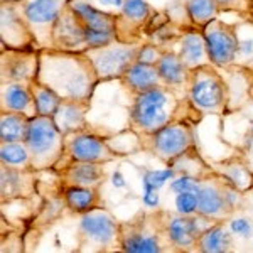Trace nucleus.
<instances>
[{"instance_id": "obj_4", "label": "nucleus", "mask_w": 253, "mask_h": 253, "mask_svg": "<svg viewBox=\"0 0 253 253\" xmlns=\"http://www.w3.org/2000/svg\"><path fill=\"white\" fill-rule=\"evenodd\" d=\"M201 118H196V115L189 117L187 112L182 113L181 117L162 126L157 132L138 137V147H140V150L156 157L162 164L172 166L177 159L196 149L194 125Z\"/></svg>"}, {"instance_id": "obj_3", "label": "nucleus", "mask_w": 253, "mask_h": 253, "mask_svg": "<svg viewBox=\"0 0 253 253\" xmlns=\"http://www.w3.org/2000/svg\"><path fill=\"white\" fill-rule=\"evenodd\" d=\"M120 252L166 253L175 252L167 235L166 210L138 211L128 221H120Z\"/></svg>"}, {"instance_id": "obj_20", "label": "nucleus", "mask_w": 253, "mask_h": 253, "mask_svg": "<svg viewBox=\"0 0 253 253\" xmlns=\"http://www.w3.org/2000/svg\"><path fill=\"white\" fill-rule=\"evenodd\" d=\"M36 170H15L0 166V199L2 203L27 199L36 191Z\"/></svg>"}, {"instance_id": "obj_12", "label": "nucleus", "mask_w": 253, "mask_h": 253, "mask_svg": "<svg viewBox=\"0 0 253 253\" xmlns=\"http://www.w3.org/2000/svg\"><path fill=\"white\" fill-rule=\"evenodd\" d=\"M0 47L41 49L24 14V3H0Z\"/></svg>"}, {"instance_id": "obj_25", "label": "nucleus", "mask_w": 253, "mask_h": 253, "mask_svg": "<svg viewBox=\"0 0 253 253\" xmlns=\"http://www.w3.org/2000/svg\"><path fill=\"white\" fill-rule=\"evenodd\" d=\"M235 250V240L226 223H214L198 236L194 252L198 253H228Z\"/></svg>"}, {"instance_id": "obj_15", "label": "nucleus", "mask_w": 253, "mask_h": 253, "mask_svg": "<svg viewBox=\"0 0 253 253\" xmlns=\"http://www.w3.org/2000/svg\"><path fill=\"white\" fill-rule=\"evenodd\" d=\"M213 219H208L201 214H181L166 211L167 235L175 248V252H194L198 236L213 226Z\"/></svg>"}, {"instance_id": "obj_34", "label": "nucleus", "mask_w": 253, "mask_h": 253, "mask_svg": "<svg viewBox=\"0 0 253 253\" xmlns=\"http://www.w3.org/2000/svg\"><path fill=\"white\" fill-rule=\"evenodd\" d=\"M164 52H166V46H162V44L142 42L140 52H138V61L149 63V64H157Z\"/></svg>"}, {"instance_id": "obj_37", "label": "nucleus", "mask_w": 253, "mask_h": 253, "mask_svg": "<svg viewBox=\"0 0 253 253\" xmlns=\"http://www.w3.org/2000/svg\"><path fill=\"white\" fill-rule=\"evenodd\" d=\"M231 228H233L235 233H240L243 236H250L253 233L252 224L247 221V219H236V221H231Z\"/></svg>"}, {"instance_id": "obj_19", "label": "nucleus", "mask_w": 253, "mask_h": 253, "mask_svg": "<svg viewBox=\"0 0 253 253\" xmlns=\"http://www.w3.org/2000/svg\"><path fill=\"white\" fill-rule=\"evenodd\" d=\"M159 75L162 78V84L170 89L175 96L187 98V89H189V78L191 69L182 63L179 54L174 49L166 47V52L162 54L161 61L157 63Z\"/></svg>"}, {"instance_id": "obj_32", "label": "nucleus", "mask_w": 253, "mask_h": 253, "mask_svg": "<svg viewBox=\"0 0 253 253\" xmlns=\"http://www.w3.org/2000/svg\"><path fill=\"white\" fill-rule=\"evenodd\" d=\"M31 91H32V96H34V105H36L38 115L54 117L61 101H63V98H61L54 89H51L47 84L41 83L38 80L31 84Z\"/></svg>"}, {"instance_id": "obj_26", "label": "nucleus", "mask_w": 253, "mask_h": 253, "mask_svg": "<svg viewBox=\"0 0 253 253\" xmlns=\"http://www.w3.org/2000/svg\"><path fill=\"white\" fill-rule=\"evenodd\" d=\"M64 206L75 214H84L101 206V194L100 187H80L69 186L61 189Z\"/></svg>"}, {"instance_id": "obj_18", "label": "nucleus", "mask_w": 253, "mask_h": 253, "mask_svg": "<svg viewBox=\"0 0 253 253\" xmlns=\"http://www.w3.org/2000/svg\"><path fill=\"white\" fill-rule=\"evenodd\" d=\"M107 164L84 161H61L54 167L59 187L80 186V187H101L107 179Z\"/></svg>"}, {"instance_id": "obj_23", "label": "nucleus", "mask_w": 253, "mask_h": 253, "mask_svg": "<svg viewBox=\"0 0 253 253\" xmlns=\"http://www.w3.org/2000/svg\"><path fill=\"white\" fill-rule=\"evenodd\" d=\"M89 108H91V101L88 100H63L52 118L61 132L64 135H69V133L86 130L89 126L86 118Z\"/></svg>"}, {"instance_id": "obj_7", "label": "nucleus", "mask_w": 253, "mask_h": 253, "mask_svg": "<svg viewBox=\"0 0 253 253\" xmlns=\"http://www.w3.org/2000/svg\"><path fill=\"white\" fill-rule=\"evenodd\" d=\"M24 142L29 149L36 172L52 170L64 156V133L52 117H32Z\"/></svg>"}, {"instance_id": "obj_36", "label": "nucleus", "mask_w": 253, "mask_h": 253, "mask_svg": "<svg viewBox=\"0 0 253 253\" xmlns=\"http://www.w3.org/2000/svg\"><path fill=\"white\" fill-rule=\"evenodd\" d=\"M199 182H201V179H199V177L182 174L181 177L175 179L172 184H170V189H172L174 193H177V194L179 193H189V191H198Z\"/></svg>"}, {"instance_id": "obj_33", "label": "nucleus", "mask_w": 253, "mask_h": 253, "mask_svg": "<svg viewBox=\"0 0 253 253\" xmlns=\"http://www.w3.org/2000/svg\"><path fill=\"white\" fill-rule=\"evenodd\" d=\"M219 14H236L242 19L253 20V0H216Z\"/></svg>"}, {"instance_id": "obj_5", "label": "nucleus", "mask_w": 253, "mask_h": 253, "mask_svg": "<svg viewBox=\"0 0 253 253\" xmlns=\"http://www.w3.org/2000/svg\"><path fill=\"white\" fill-rule=\"evenodd\" d=\"M187 100L203 117H221L230 107V83L223 78L219 68L213 63L194 68L191 69Z\"/></svg>"}, {"instance_id": "obj_28", "label": "nucleus", "mask_w": 253, "mask_h": 253, "mask_svg": "<svg viewBox=\"0 0 253 253\" xmlns=\"http://www.w3.org/2000/svg\"><path fill=\"white\" fill-rule=\"evenodd\" d=\"M31 118L17 112H0V144L24 142L27 137Z\"/></svg>"}, {"instance_id": "obj_10", "label": "nucleus", "mask_w": 253, "mask_h": 253, "mask_svg": "<svg viewBox=\"0 0 253 253\" xmlns=\"http://www.w3.org/2000/svg\"><path fill=\"white\" fill-rule=\"evenodd\" d=\"M201 31L206 39L211 63L219 69L235 68L240 51L238 24L224 22L219 17H216Z\"/></svg>"}, {"instance_id": "obj_21", "label": "nucleus", "mask_w": 253, "mask_h": 253, "mask_svg": "<svg viewBox=\"0 0 253 253\" xmlns=\"http://www.w3.org/2000/svg\"><path fill=\"white\" fill-rule=\"evenodd\" d=\"M0 112H17L29 118L38 115L31 86L15 81H0Z\"/></svg>"}, {"instance_id": "obj_30", "label": "nucleus", "mask_w": 253, "mask_h": 253, "mask_svg": "<svg viewBox=\"0 0 253 253\" xmlns=\"http://www.w3.org/2000/svg\"><path fill=\"white\" fill-rule=\"evenodd\" d=\"M221 166L223 167L219 170V174L231 186H235L240 193L245 194L253 189V172L243 161H240V159H230V161L221 162Z\"/></svg>"}, {"instance_id": "obj_24", "label": "nucleus", "mask_w": 253, "mask_h": 253, "mask_svg": "<svg viewBox=\"0 0 253 253\" xmlns=\"http://www.w3.org/2000/svg\"><path fill=\"white\" fill-rule=\"evenodd\" d=\"M118 81H120L122 86H124L132 96L138 95V93H142V91H149V89H152V88L164 86L161 75H159L157 64L142 63V61L133 63Z\"/></svg>"}, {"instance_id": "obj_31", "label": "nucleus", "mask_w": 253, "mask_h": 253, "mask_svg": "<svg viewBox=\"0 0 253 253\" xmlns=\"http://www.w3.org/2000/svg\"><path fill=\"white\" fill-rule=\"evenodd\" d=\"M184 7L191 24L198 29L206 27L211 20L221 15L216 0H186Z\"/></svg>"}, {"instance_id": "obj_14", "label": "nucleus", "mask_w": 253, "mask_h": 253, "mask_svg": "<svg viewBox=\"0 0 253 253\" xmlns=\"http://www.w3.org/2000/svg\"><path fill=\"white\" fill-rule=\"evenodd\" d=\"M39 49L0 47V81H15L31 86L38 80Z\"/></svg>"}, {"instance_id": "obj_2", "label": "nucleus", "mask_w": 253, "mask_h": 253, "mask_svg": "<svg viewBox=\"0 0 253 253\" xmlns=\"http://www.w3.org/2000/svg\"><path fill=\"white\" fill-rule=\"evenodd\" d=\"M186 105L187 98L175 96L166 86L133 95L128 110V128L138 137L150 135L181 117Z\"/></svg>"}, {"instance_id": "obj_35", "label": "nucleus", "mask_w": 253, "mask_h": 253, "mask_svg": "<svg viewBox=\"0 0 253 253\" xmlns=\"http://www.w3.org/2000/svg\"><path fill=\"white\" fill-rule=\"evenodd\" d=\"M198 210V194L196 191L179 193L175 198V211L181 214H196Z\"/></svg>"}, {"instance_id": "obj_11", "label": "nucleus", "mask_w": 253, "mask_h": 253, "mask_svg": "<svg viewBox=\"0 0 253 253\" xmlns=\"http://www.w3.org/2000/svg\"><path fill=\"white\" fill-rule=\"evenodd\" d=\"M124 154L117 152L107 138L96 135L89 130L64 135V156L61 161H84L96 164H110ZM59 161V162H61Z\"/></svg>"}, {"instance_id": "obj_1", "label": "nucleus", "mask_w": 253, "mask_h": 253, "mask_svg": "<svg viewBox=\"0 0 253 253\" xmlns=\"http://www.w3.org/2000/svg\"><path fill=\"white\" fill-rule=\"evenodd\" d=\"M38 81L54 89L63 100H88L100 84V78L86 52L39 49Z\"/></svg>"}, {"instance_id": "obj_22", "label": "nucleus", "mask_w": 253, "mask_h": 253, "mask_svg": "<svg viewBox=\"0 0 253 253\" xmlns=\"http://www.w3.org/2000/svg\"><path fill=\"white\" fill-rule=\"evenodd\" d=\"M177 46L179 47L175 52L189 69L211 63L210 54H208L206 39L203 36V31L198 29V27L193 26V29L181 32V36L177 38Z\"/></svg>"}, {"instance_id": "obj_27", "label": "nucleus", "mask_w": 253, "mask_h": 253, "mask_svg": "<svg viewBox=\"0 0 253 253\" xmlns=\"http://www.w3.org/2000/svg\"><path fill=\"white\" fill-rule=\"evenodd\" d=\"M68 2L71 3V7L76 10V14L80 15L81 20L86 24L88 29L101 31V32H115V27H117L115 14H110V12L96 9L91 3L84 2V0H68Z\"/></svg>"}, {"instance_id": "obj_17", "label": "nucleus", "mask_w": 253, "mask_h": 253, "mask_svg": "<svg viewBox=\"0 0 253 253\" xmlns=\"http://www.w3.org/2000/svg\"><path fill=\"white\" fill-rule=\"evenodd\" d=\"M154 14L156 10L145 0H125L122 12L117 15V39L122 42H144L142 36Z\"/></svg>"}, {"instance_id": "obj_13", "label": "nucleus", "mask_w": 253, "mask_h": 253, "mask_svg": "<svg viewBox=\"0 0 253 253\" xmlns=\"http://www.w3.org/2000/svg\"><path fill=\"white\" fill-rule=\"evenodd\" d=\"M88 32L89 29L86 24L81 20L71 3L66 0L52 31V47L63 49V51H88Z\"/></svg>"}, {"instance_id": "obj_9", "label": "nucleus", "mask_w": 253, "mask_h": 253, "mask_svg": "<svg viewBox=\"0 0 253 253\" xmlns=\"http://www.w3.org/2000/svg\"><path fill=\"white\" fill-rule=\"evenodd\" d=\"M140 46L142 42H122L117 39L110 44L91 47L84 52L95 66L100 83H107L113 80L118 81L126 73V69L137 63Z\"/></svg>"}, {"instance_id": "obj_16", "label": "nucleus", "mask_w": 253, "mask_h": 253, "mask_svg": "<svg viewBox=\"0 0 253 253\" xmlns=\"http://www.w3.org/2000/svg\"><path fill=\"white\" fill-rule=\"evenodd\" d=\"M64 3L66 0H27L24 3V14L41 49L52 47V31Z\"/></svg>"}, {"instance_id": "obj_8", "label": "nucleus", "mask_w": 253, "mask_h": 253, "mask_svg": "<svg viewBox=\"0 0 253 253\" xmlns=\"http://www.w3.org/2000/svg\"><path fill=\"white\" fill-rule=\"evenodd\" d=\"M196 194H198L196 213L213 219L214 223L230 221L243 196V193H240L216 170L201 179Z\"/></svg>"}, {"instance_id": "obj_29", "label": "nucleus", "mask_w": 253, "mask_h": 253, "mask_svg": "<svg viewBox=\"0 0 253 253\" xmlns=\"http://www.w3.org/2000/svg\"><path fill=\"white\" fill-rule=\"evenodd\" d=\"M0 166L15 170H34L26 142H2L0 144Z\"/></svg>"}, {"instance_id": "obj_38", "label": "nucleus", "mask_w": 253, "mask_h": 253, "mask_svg": "<svg viewBox=\"0 0 253 253\" xmlns=\"http://www.w3.org/2000/svg\"><path fill=\"white\" fill-rule=\"evenodd\" d=\"M27 0H0V3H26Z\"/></svg>"}, {"instance_id": "obj_6", "label": "nucleus", "mask_w": 253, "mask_h": 253, "mask_svg": "<svg viewBox=\"0 0 253 253\" xmlns=\"http://www.w3.org/2000/svg\"><path fill=\"white\" fill-rule=\"evenodd\" d=\"M76 252H120V221L103 206L81 214L76 231Z\"/></svg>"}]
</instances>
